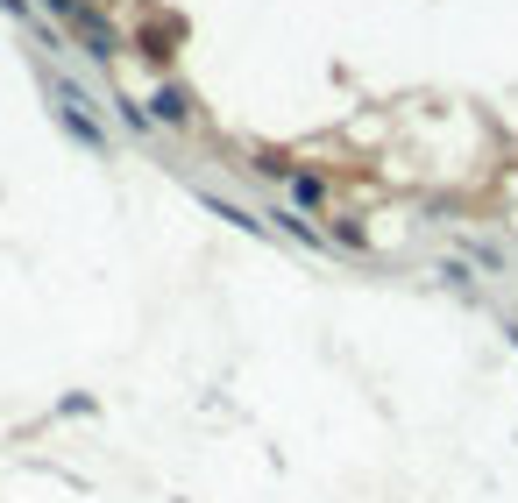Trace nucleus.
<instances>
[{
	"label": "nucleus",
	"mask_w": 518,
	"mask_h": 503,
	"mask_svg": "<svg viewBox=\"0 0 518 503\" xmlns=\"http://www.w3.org/2000/svg\"><path fill=\"white\" fill-rule=\"evenodd\" d=\"M150 121H171V128H185V121H192V93H178V86H164V93L150 100Z\"/></svg>",
	"instance_id": "obj_1"
},
{
	"label": "nucleus",
	"mask_w": 518,
	"mask_h": 503,
	"mask_svg": "<svg viewBox=\"0 0 518 503\" xmlns=\"http://www.w3.org/2000/svg\"><path fill=\"white\" fill-rule=\"evenodd\" d=\"M277 227H284V234H299V241H320V227H313V220H299V213H277Z\"/></svg>",
	"instance_id": "obj_2"
},
{
	"label": "nucleus",
	"mask_w": 518,
	"mask_h": 503,
	"mask_svg": "<svg viewBox=\"0 0 518 503\" xmlns=\"http://www.w3.org/2000/svg\"><path fill=\"white\" fill-rule=\"evenodd\" d=\"M291 192H299V206H320V199H327V185H320V178H291Z\"/></svg>",
	"instance_id": "obj_3"
},
{
	"label": "nucleus",
	"mask_w": 518,
	"mask_h": 503,
	"mask_svg": "<svg viewBox=\"0 0 518 503\" xmlns=\"http://www.w3.org/2000/svg\"><path fill=\"white\" fill-rule=\"evenodd\" d=\"M50 15H64V22H79V0H43Z\"/></svg>",
	"instance_id": "obj_4"
},
{
	"label": "nucleus",
	"mask_w": 518,
	"mask_h": 503,
	"mask_svg": "<svg viewBox=\"0 0 518 503\" xmlns=\"http://www.w3.org/2000/svg\"><path fill=\"white\" fill-rule=\"evenodd\" d=\"M0 8H8V15H29V0H0Z\"/></svg>",
	"instance_id": "obj_5"
}]
</instances>
